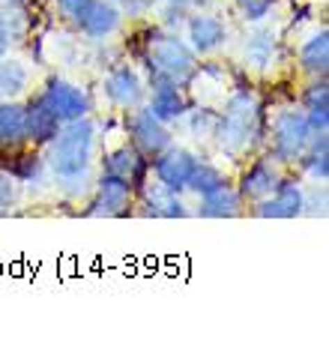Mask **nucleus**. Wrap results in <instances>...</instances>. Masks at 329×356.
<instances>
[{"label":"nucleus","instance_id":"nucleus-15","mask_svg":"<svg viewBox=\"0 0 329 356\" xmlns=\"http://www.w3.org/2000/svg\"><path fill=\"white\" fill-rule=\"evenodd\" d=\"M60 123L57 114L48 108L42 99L27 105V120H24V129H27V141L33 144H51V138L60 132Z\"/></svg>","mask_w":329,"mask_h":356},{"label":"nucleus","instance_id":"nucleus-21","mask_svg":"<svg viewBox=\"0 0 329 356\" xmlns=\"http://www.w3.org/2000/svg\"><path fill=\"white\" fill-rule=\"evenodd\" d=\"M305 120L312 126V132H326V123H329V87L321 78L317 84H312L305 90Z\"/></svg>","mask_w":329,"mask_h":356},{"label":"nucleus","instance_id":"nucleus-6","mask_svg":"<svg viewBox=\"0 0 329 356\" xmlns=\"http://www.w3.org/2000/svg\"><path fill=\"white\" fill-rule=\"evenodd\" d=\"M303 201H305V192L299 189L296 183L278 180L275 189L257 201L255 216H261V219H296V216H303V210H305Z\"/></svg>","mask_w":329,"mask_h":356},{"label":"nucleus","instance_id":"nucleus-3","mask_svg":"<svg viewBox=\"0 0 329 356\" xmlns=\"http://www.w3.org/2000/svg\"><path fill=\"white\" fill-rule=\"evenodd\" d=\"M257 117H261V105L252 93H234L225 105V114L216 123V135H218V147L227 153H243L248 144L255 141L257 132Z\"/></svg>","mask_w":329,"mask_h":356},{"label":"nucleus","instance_id":"nucleus-5","mask_svg":"<svg viewBox=\"0 0 329 356\" xmlns=\"http://www.w3.org/2000/svg\"><path fill=\"white\" fill-rule=\"evenodd\" d=\"M39 99H42V102L57 114V120H60V123L81 120V117H87V111H90V99H87V93L81 90V87H75V84L63 81V78H51Z\"/></svg>","mask_w":329,"mask_h":356},{"label":"nucleus","instance_id":"nucleus-1","mask_svg":"<svg viewBox=\"0 0 329 356\" xmlns=\"http://www.w3.org/2000/svg\"><path fill=\"white\" fill-rule=\"evenodd\" d=\"M96 147V126L81 117V120L63 123L60 132L48 144V165L60 183H78L84 180L93 162Z\"/></svg>","mask_w":329,"mask_h":356},{"label":"nucleus","instance_id":"nucleus-16","mask_svg":"<svg viewBox=\"0 0 329 356\" xmlns=\"http://www.w3.org/2000/svg\"><path fill=\"white\" fill-rule=\"evenodd\" d=\"M239 210H243V195H239V189H231L227 183L209 195H201V207H198V213L204 219H231Z\"/></svg>","mask_w":329,"mask_h":356},{"label":"nucleus","instance_id":"nucleus-28","mask_svg":"<svg viewBox=\"0 0 329 356\" xmlns=\"http://www.w3.org/2000/svg\"><path fill=\"white\" fill-rule=\"evenodd\" d=\"M57 6H60V15L78 27V22L84 18L87 6H90V0H57Z\"/></svg>","mask_w":329,"mask_h":356},{"label":"nucleus","instance_id":"nucleus-27","mask_svg":"<svg viewBox=\"0 0 329 356\" xmlns=\"http://www.w3.org/2000/svg\"><path fill=\"white\" fill-rule=\"evenodd\" d=\"M239 13L246 15V22H264V18L273 13L275 0H236Z\"/></svg>","mask_w":329,"mask_h":356},{"label":"nucleus","instance_id":"nucleus-8","mask_svg":"<svg viewBox=\"0 0 329 356\" xmlns=\"http://www.w3.org/2000/svg\"><path fill=\"white\" fill-rule=\"evenodd\" d=\"M129 129H132V141H135V150L141 156H156L165 150V147H171V132H168V123H162L159 117H153L141 108V111H135L132 123H129Z\"/></svg>","mask_w":329,"mask_h":356},{"label":"nucleus","instance_id":"nucleus-23","mask_svg":"<svg viewBox=\"0 0 329 356\" xmlns=\"http://www.w3.org/2000/svg\"><path fill=\"white\" fill-rule=\"evenodd\" d=\"M275 57V33L273 31H255L246 42V63L252 69H266Z\"/></svg>","mask_w":329,"mask_h":356},{"label":"nucleus","instance_id":"nucleus-2","mask_svg":"<svg viewBox=\"0 0 329 356\" xmlns=\"http://www.w3.org/2000/svg\"><path fill=\"white\" fill-rule=\"evenodd\" d=\"M147 66H150V72L156 75V84L165 81L174 87H186V84H192V78L198 75L195 51L183 39H177V33H168V31L150 33Z\"/></svg>","mask_w":329,"mask_h":356},{"label":"nucleus","instance_id":"nucleus-18","mask_svg":"<svg viewBox=\"0 0 329 356\" xmlns=\"http://www.w3.org/2000/svg\"><path fill=\"white\" fill-rule=\"evenodd\" d=\"M275 183H278L275 168L269 165V162H255V165L243 174V183H239V195L248 197V201H261V197H266L269 192L275 189Z\"/></svg>","mask_w":329,"mask_h":356},{"label":"nucleus","instance_id":"nucleus-33","mask_svg":"<svg viewBox=\"0 0 329 356\" xmlns=\"http://www.w3.org/2000/svg\"><path fill=\"white\" fill-rule=\"evenodd\" d=\"M123 6L129 9V15H141V13H147L150 0H123Z\"/></svg>","mask_w":329,"mask_h":356},{"label":"nucleus","instance_id":"nucleus-12","mask_svg":"<svg viewBox=\"0 0 329 356\" xmlns=\"http://www.w3.org/2000/svg\"><path fill=\"white\" fill-rule=\"evenodd\" d=\"M120 15L123 13H120V6L111 3V0H90V6H87L84 18L78 22V27H81V33L90 39H105L120 27Z\"/></svg>","mask_w":329,"mask_h":356},{"label":"nucleus","instance_id":"nucleus-34","mask_svg":"<svg viewBox=\"0 0 329 356\" xmlns=\"http://www.w3.org/2000/svg\"><path fill=\"white\" fill-rule=\"evenodd\" d=\"M165 3H177V6H186V3H192V0H165Z\"/></svg>","mask_w":329,"mask_h":356},{"label":"nucleus","instance_id":"nucleus-31","mask_svg":"<svg viewBox=\"0 0 329 356\" xmlns=\"http://www.w3.org/2000/svg\"><path fill=\"white\" fill-rule=\"evenodd\" d=\"M13 201H15V183L9 174L0 171V213H6L13 207Z\"/></svg>","mask_w":329,"mask_h":356},{"label":"nucleus","instance_id":"nucleus-24","mask_svg":"<svg viewBox=\"0 0 329 356\" xmlns=\"http://www.w3.org/2000/svg\"><path fill=\"white\" fill-rule=\"evenodd\" d=\"M27 87V69L18 60L0 57V99H15Z\"/></svg>","mask_w":329,"mask_h":356},{"label":"nucleus","instance_id":"nucleus-32","mask_svg":"<svg viewBox=\"0 0 329 356\" xmlns=\"http://www.w3.org/2000/svg\"><path fill=\"white\" fill-rule=\"evenodd\" d=\"M13 36H15V31L3 22V13H0V57L9 51V45H13Z\"/></svg>","mask_w":329,"mask_h":356},{"label":"nucleus","instance_id":"nucleus-25","mask_svg":"<svg viewBox=\"0 0 329 356\" xmlns=\"http://www.w3.org/2000/svg\"><path fill=\"white\" fill-rule=\"evenodd\" d=\"M218 186H225V174L218 171V168H213V165H207V162L198 159V165H195L192 177H188L186 189H192L195 195H209L213 189H218Z\"/></svg>","mask_w":329,"mask_h":356},{"label":"nucleus","instance_id":"nucleus-30","mask_svg":"<svg viewBox=\"0 0 329 356\" xmlns=\"http://www.w3.org/2000/svg\"><path fill=\"white\" fill-rule=\"evenodd\" d=\"M303 207H308V210H303V213H308V216H326V189H323V183L312 192V197H308V201H303Z\"/></svg>","mask_w":329,"mask_h":356},{"label":"nucleus","instance_id":"nucleus-11","mask_svg":"<svg viewBox=\"0 0 329 356\" xmlns=\"http://www.w3.org/2000/svg\"><path fill=\"white\" fill-rule=\"evenodd\" d=\"M105 96L117 108H138L144 99V81L132 66H120L105 78Z\"/></svg>","mask_w":329,"mask_h":356},{"label":"nucleus","instance_id":"nucleus-4","mask_svg":"<svg viewBox=\"0 0 329 356\" xmlns=\"http://www.w3.org/2000/svg\"><path fill=\"white\" fill-rule=\"evenodd\" d=\"M312 126L303 111H282L273 120V153L278 162H296L305 144L312 141Z\"/></svg>","mask_w":329,"mask_h":356},{"label":"nucleus","instance_id":"nucleus-26","mask_svg":"<svg viewBox=\"0 0 329 356\" xmlns=\"http://www.w3.org/2000/svg\"><path fill=\"white\" fill-rule=\"evenodd\" d=\"M186 114H188V111H186ZM216 123H218V117L209 114V111H192V114H188V129H192L195 138L216 135Z\"/></svg>","mask_w":329,"mask_h":356},{"label":"nucleus","instance_id":"nucleus-17","mask_svg":"<svg viewBox=\"0 0 329 356\" xmlns=\"http://www.w3.org/2000/svg\"><path fill=\"white\" fill-rule=\"evenodd\" d=\"M27 105H18L13 99H3L0 102V144L3 147H18L22 141H27Z\"/></svg>","mask_w":329,"mask_h":356},{"label":"nucleus","instance_id":"nucleus-9","mask_svg":"<svg viewBox=\"0 0 329 356\" xmlns=\"http://www.w3.org/2000/svg\"><path fill=\"white\" fill-rule=\"evenodd\" d=\"M132 201V183L117 174H102L96 183V197H93V216H123Z\"/></svg>","mask_w":329,"mask_h":356},{"label":"nucleus","instance_id":"nucleus-13","mask_svg":"<svg viewBox=\"0 0 329 356\" xmlns=\"http://www.w3.org/2000/svg\"><path fill=\"white\" fill-rule=\"evenodd\" d=\"M147 111L153 114V117H159L162 123H177V120H183L186 111H188V102H186V96H183V87H174V84L159 81L156 90H153V96H150Z\"/></svg>","mask_w":329,"mask_h":356},{"label":"nucleus","instance_id":"nucleus-20","mask_svg":"<svg viewBox=\"0 0 329 356\" xmlns=\"http://www.w3.org/2000/svg\"><path fill=\"white\" fill-rule=\"evenodd\" d=\"M308 177H314L317 183H326L329 177V147H326V132H314L312 141L305 144V150L299 153V159Z\"/></svg>","mask_w":329,"mask_h":356},{"label":"nucleus","instance_id":"nucleus-19","mask_svg":"<svg viewBox=\"0 0 329 356\" xmlns=\"http://www.w3.org/2000/svg\"><path fill=\"white\" fill-rule=\"evenodd\" d=\"M299 66L317 78H323L329 72V33L326 31L308 36L303 42V48H299Z\"/></svg>","mask_w":329,"mask_h":356},{"label":"nucleus","instance_id":"nucleus-7","mask_svg":"<svg viewBox=\"0 0 329 356\" xmlns=\"http://www.w3.org/2000/svg\"><path fill=\"white\" fill-rule=\"evenodd\" d=\"M195 165H198V156L188 153L186 147H165L156 156V180L168 186L171 192H183L188 186V177H192Z\"/></svg>","mask_w":329,"mask_h":356},{"label":"nucleus","instance_id":"nucleus-29","mask_svg":"<svg viewBox=\"0 0 329 356\" xmlns=\"http://www.w3.org/2000/svg\"><path fill=\"white\" fill-rule=\"evenodd\" d=\"M36 174H39V156H22V162L13 171V177H18L22 183H33Z\"/></svg>","mask_w":329,"mask_h":356},{"label":"nucleus","instance_id":"nucleus-10","mask_svg":"<svg viewBox=\"0 0 329 356\" xmlns=\"http://www.w3.org/2000/svg\"><path fill=\"white\" fill-rule=\"evenodd\" d=\"M186 36H188V48H192L195 54H209L225 42L227 27L222 24V18L198 13L186 22Z\"/></svg>","mask_w":329,"mask_h":356},{"label":"nucleus","instance_id":"nucleus-14","mask_svg":"<svg viewBox=\"0 0 329 356\" xmlns=\"http://www.w3.org/2000/svg\"><path fill=\"white\" fill-rule=\"evenodd\" d=\"M141 195H144V207L150 216H162V219H183L188 213L186 204L179 201V192H171L162 183H141Z\"/></svg>","mask_w":329,"mask_h":356},{"label":"nucleus","instance_id":"nucleus-22","mask_svg":"<svg viewBox=\"0 0 329 356\" xmlns=\"http://www.w3.org/2000/svg\"><path fill=\"white\" fill-rule=\"evenodd\" d=\"M105 171L108 174H117V177H123V180H141V174H144V156L135 150V147H120V150L114 153H108V159H105Z\"/></svg>","mask_w":329,"mask_h":356}]
</instances>
